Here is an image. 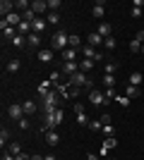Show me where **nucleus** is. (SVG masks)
Masks as SVG:
<instances>
[{
    "instance_id": "nucleus-1",
    "label": "nucleus",
    "mask_w": 144,
    "mask_h": 160,
    "mask_svg": "<svg viewBox=\"0 0 144 160\" xmlns=\"http://www.w3.org/2000/svg\"><path fill=\"white\" fill-rule=\"evenodd\" d=\"M67 46H70V36L65 31H55L53 33V38H51V50H67Z\"/></svg>"
},
{
    "instance_id": "nucleus-2",
    "label": "nucleus",
    "mask_w": 144,
    "mask_h": 160,
    "mask_svg": "<svg viewBox=\"0 0 144 160\" xmlns=\"http://www.w3.org/2000/svg\"><path fill=\"white\" fill-rule=\"evenodd\" d=\"M82 55L87 60H94V62H103L106 60V53L103 50H96L94 46H82Z\"/></svg>"
},
{
    "instance_id": "nucleus-3",
    "label": "nucleus",
    "mask_w": 144,
    "mask_h": 160,
    "mask_svg": "<svg viewBox=\"0 0 144 160\" xmlns=\"http://www.w3.org/2000/svg\"><path fill=\"white\" fill-rule=\"evenodd\" d=\"M7 115H10V120L19 122L22 117H24V108H22V103H10V108H7Z\"/></svg>"
},
{
    "instance_id": "nucleus-4",
    "label": "nucleus",
    "mask_w": 144,
    "mask_h": 160,
    "mask_svg": "<svg viewBox=\"0 0 144 160\" xmlns=\"http://www.w3.org/2000/svg\"><path fill=\"white\" fill-rule=\"evenodd\" d=\"M89 100L94 103V105H108V98H106L99 88H91V91H89Z\"/></svg>"
},
{
    "instance_id": "nucleus-5",
    "label": "nucleus",
    "mask_w": 144,
    "mask_h": 160,
    "mask_svg": "<svg viewBox=\"0 0 144 160\" xmlns=\"http://www.w3.org/2000/svg\"><path fill=\"white\" fill-rule=\"evenodd\" d=\"M58 127H60V124L55 122V115H46V120H43V124H41V134H46V132H55Z\"/></svg>"
},
{
    "instance_id": "nucleus-6",
    "label": "nucleus",
    "mask_w": 144,
    "mask_h": 160,
    "mask_svg": "<svg viewBox=\"0 0 144 160\" xmlns=\"http://www.w3.org/2000/svg\"><path fill=\"white\" fill-rule=\"evenodd\" d=\"M77 72H79V62H62V69H60L62 77H72Z\"/></svg>"
},
{
    "instance_id": "nucleus-7",
    "label": "nucleus",
    "mask_w": 144,
    "mask_h": 160,
    "mask_svg": "<svg viewBox=\"0 0 144 160\" xmlns=\"http://www.w3.org/2000/svg\"><path fill=\"white\" fill-rule=\"evenodd\" d=\"M31 10H34L39 17L48 14V0H34V2H31Z\"/></svg>"
},
{
    "instance_id": "nucleus-8",
    "label": "nucleus",
    "mask_w": 144,
    "mask_h": 160,
    "mask_svg": "<svg viewBox=\"0 0 144 160\" xmlns=\"http://www.w3.org/2000/svg\"><path fill=\"white\" fill-rule=\"evenodd\" d=\"M14 7H17V5H14L12 0H3V2H0V14H3V19L14 12Z\"/></svg>"
},
{
    "instance_id": "nucleus-9",
    "label": "nucleus",
    "mask_w": 144,
    "mask_h": 160,
    "mask_svg": "<svg viewBox=\"0 0 144 160\" xmlns=\"http://www.w3.org/2000/svg\"><path fill=\"white\" fill-rule=\"evenodd\" d=\"M41 36H39V33H29V36H27V48H29V50H36V48H39V46H41ZM39 50H41V48H39Z\"/></svg>"
},
{
    "instance_id": "nucleus-10",
    "label": "nucleus",
    "mask_w": 144,
    "mask_h": 160,
    "mask_svg": "<svg viewBox=\"0 0 144 160\" xmlns=\"http://www.w3.org/2000/svg\"><path fill=\"white\" fill-rule=\"evenodd\" d=\"M96 33H101L103 38H110V36H113V27H110L108 22H101V24H99V29H96Z\"/></svg>"
},
{
    "instance_id": "nucleus-11",
    "label": "nucleus",
    "mask_w": 144,
    "mask_h": 160,
    "mask_svg": "<svg viewBox=\"0 0 144 160\" xmlns=\"http://www.w3.org/2000/svg\"><path fill=\"white\" fill-rule=\"evenodd\" d=\"M91 14H94L96 19H103V14H106V2H94V7H91Z\"/></svg>"
},
{
    "instance_id": "nucleus-12",
    "label": "nucleus",
    "mask_w": 144,
    "mask_h": 160,
    "mask_svg": "<svg viewBox=\"0 0 144 160\" xmlns=\"http://www.w3.org/2000/svg\"><path fill=\"white\" fill-rule=\"evenodd\" d=\"M53 53H55V50H51V48H41L36 55H39V60H41V62H53Z\"/></svg>"
},
{
    "instance_id": "nucleus-13",
    "label": "nucleus",
    "mask_w": 144,
    "mask_h": 160,
    "mask_svg": "<svg viewBox=\"0 0 144 160\" xmlns=\"http://www.w3.org/2000/svg\"><path fill=\"white\" fill-rule=\"evenodd\" d=\"M46 27H48L46 17H39V19L34 22V33H39V36H43V31H46Z\"/></svg>"
},
{
    "instance_id": "nucleus-14",
    "label": "nucleus",
    "mask_w": 144,
    "mask_h": 160,
    "mask_svg": "<svg viewBox=\"0 0 144 160\" xmlns=\"http://www.w3.org/2000/svg\"><path fill=\"white\" fill-rule=\"evenodd\" d=\"M43 136H46L48 146H58V143H60V134H58V132H46Z\"/></svg>"
},
{
    "instance_id": "nucleus-15",
    "label": "nucleus",
    "mask_w": 144,
    "mask_h": 160,
    "mask_svg": "<svg viewBox=\"0 0 144 160\" xmlns=\"http://www.w3.org/2000/svg\"><path fill=\"white\" fill-rule=\"evenodd\" d=\"M87 41H89V46H103V41H106V38H103V36H101V33H89V36H87Z\"/></svg>"
},
{
    "instance_id": "nucleus-16",
    "label": "nucleus",
    "mask_w": 144,
    "mask_h": 160,
    "mask_svg": "<svg viewBox=\"0 0 144 160\" xmlns=\"http://www.w3.org/2000/svg\"><path fill=\"white\" fill-rule=\"evenodd\" d=\"M51 84H53L51 79H48V81H41V84H39V88H36V91H39V96H41V98H46V96L51 93Z\"/></svg>"
},
{
    "instance_id": "nucleus-17",
    "label": "nucleus",
    "mask_w": 144,
    "mask_h": 160,
    "mask_svg": "<svg viewBox=\"0 0 144 160\" xmlns=\"http://www.w3.org/2000/svg\"><path fill=\"white\" fill-rule=\"evenodd\" d=\"M127 84H132V86H139V84H144V77L139 72H130V77H127Z\"/></svg>"
},
{
    "instance_id": "nucleus-18",
    "label": "nucleus",
    "mask_w": 144,
    "mask_h": 160,
    "mask_svg": "<svg viewBox=\"0 0 144 160\" xmlns=\"http://www.w3.org/2000/svg\"><path fill=\"white\" fill-rule=\"evenodd\" d=\"M0 146H3V151H5V146H10V129L7 127L0 129Z\"/></svg>"
},
{
    "instance_id": "nucleus-19",
    "label": "nucleus",
    "mask_w": 144,
    "mask_h": 160,
    "mask_svg": "<svg viewBox=\"0 0 144 160\" xmlns=\"http://www.w3.org/2000/svg\"><path fill=\"white\" fill-rule=\"evenodd\" d=\"M75 58H77V50H75V48H67V50H62V60H65V62H77Z\"/></svg>"
},
{
    "instance_id": "nucleus-20",
    "label": "nucleus",
    "mask_w": 144,
    "mask_h": 160,
    "mask_svg": "<svg viewBox=\"0 0 144 160\" xmlns=\"http://www.w3.org/2000/svg\"><path fill=\"white\" fill-rule=\"evenodd\" d=\"M125 96H127V98H137L139 96V86H132V84H127V86H125Z\"/></svg>"
},
{
    "instance_id": "nucleus-21",
    "label": "nucleus",
    "mask_w": 144,
    "mask_h": 160,
    "mask_svg": "<svg viewBox=\"0 0 144 160\" xmlns=\"http://www.w3.org/2000/svg\"><path fill=\"white\" fill-rule=\"evenodd\" d=\"M22 108H24V115H34L36 112V103H34V100H24Z\"/></svg>"
},
{
    "instance_id": "nucleus-22",
    "label": "nucleus",
    "mask_w": 144,
    "mask_h": 160,
    "mask_svg": "<svg viewBox=\"0 0 144 160\" xmlns=\"http://www.w3.org/2000/svg\"><path fill=\"white\" fill-rule=\"evenodd\" d=\"M94 65H96L94 60H87V58H84V60L79 62V72H91V69H94Z\"/></svg>"
},
{
    "instance_id": "nucleus-23",
    "label": "nucleus",
    "mask_w": 144,
    "mask_h": 160,
    "mask_svg": "<svg viewBox=\"0 0 144 160\" xmlns=\"http://www.w3.org/2000/svg\"><path fill=\"white\" fill-rule=\"evenodd\" d=\"M103 86H106V88L115 86V74H103Z\"/></svg>"
},
{
    "instance_id": "nucleus-24",
    "label": "nucleus",
    "mask_w": 144,
    "mask_h": 160,
    "mask_svg": "<svg viewBox=\"0 0 144 160\" xmlns=\"http://www.w3.org/2000/svg\"><path fill=\"white\" fill-rule=\"evenodd\" d=\"M79 43H82V38H79L77 33H72V36H70V48H75V50H82V46H79Z\"/></svg>"
},
{
    "instance_id": "nucleus-25",
    "label": "nucleus",
    "mask_w": 144,
    "mask_h": 160,
    "mask_svg": "<svg viewBox=\"0 0 144 160\" xmlns=\"http://www.w3.org/2000/svg\"><path fill=\"white\" fill-rule=\"evenodd\" d=\"M19 67H22V62H19V60H10V62H7V72L14 74V72H19Z\"/></svg>"
},
{
    "instance_id": "nucleus-26",
    "label": "nucleus",
    "mask_w": 144,
    "mask_h": 160,
    "mask_svg": "<svg viewBox=\"0 0 144 160\" xmlns=\"http://www.w3.org/2000/svg\"><path fill=\"white\" fill-rule=\"evenodd\" d=\"M7 153H12V155H19V153H22L19 143H17V141H10V146H7Z\"/></svg>"
},
{
    "instance_id": "nucleus-27",
    "label": "nucleus",
    "mask_w": 144,
    "mask_h": 160,
    "mask_svg": "<svg viewBox=\"0 0 144 160\" xmlns=\"http://www.w3.org/2000/svg\"><path fill=\"white\" fill-rule=\"evenodd\" d=\"M46 22H48V24H58V22H60V12H48Z\"/></svg>"
},
{
    "instance_id": "nucleus-28",
    "label": "nucleus",
    "mask_w": 144,
    "mask_h": 160,
    "mask_svg": "<svg viewBox=\"0 0 144 160\" xmlns=\"http://www.w3.org/2000/svg\"><path fill=\"white\" fill-rule=\"evenodd\" d=\"M130 53H142V43H139L137 38L130 41Z\"/></svg>"
},
{
    "instance_id": "nucleus-29",
    "label": "nucleus",
    "mask_w": 144,
    "mask_h": 160,
    "mask_svg": "<svg viewBox=\"0 0 144 160\" xmlns=\"http://www.w3.org/2000/svg\"><path fill=\"white\" fill-rule=\"evenodd\" d=\"M22 43H27V36H22V33H17V36L12 38V46H17V48H24Z\"/></svg>"
},
{
    "instance_id": "nucleus-30",
    "label": "nucleus",
    "mask_w": 144,
    "mask_h": 160,
    "mask_svg": "<svg viewBox=\"0 0 144 160\" xmlns=\"http://www.w3.org/2000/svg\"><path fill=\"white\" fill-rule=\"evenodd\" d=\"M115 69H118L115 62H106V65H103V74H115Z\"/></svg>"
},
{
    "instance_id": "nucleus-31",
    "label": "nucleus",
    "mask_w": 144,
    "mask_h": 160,
    "mask_svg": "<svg viewBox=\"0 0 144 160\" xmlns=\"http://www.w3.org/2000/svg\"><path fill=\"white\" fill-rule=\"evenodd\" d=\"M77 122H79V124H82V127H89V117H87V112H79V115H77Z\"/></svg>"
},
{
    "instance_id": "nucleus-32",
    "label": "nucleus",
    "mask_w": 144,
    "mask_h": 160,
    "mask_svg": "<svg viewBox=\"0 0 144 160\" xmlns=\"http://www.w3.org/2000/svg\"><path fill=\"white\" fill-rule=\"evenodd\" d=\"M115 103L123 105V108H130V98H127V96H115Z\"/></svg>"
},
{
    "instance_id": "nucleus-33",
    "label": "nucleus",
    "mask_w": 144,
    "mask_h": 160,
    "mask_svg": "<svg viewBox=\"0 0 144 160\" xmlns=\"http://www.w3.org/2000/svg\"><path fill=\"white\" fill-rule=\"evenodd\" d=\"M60 10V0H48V12H58Z\"/></svg>"
},
{
    "instance_id": "nucleus-34",
    "label": "nucleus",
    "mask_w": 144,
    "mask_h": 160,
    "mask_svg": "<svg viewBox=\"0 0 144 160\" xmlns=\"http://www.w3.org/2000/svg\"><path fill=\"white\" fill-rule=\"evenodd\" d=\"M14 5H17V7H19V10H22V12H27V10H29V7H31V2H29V0H17V2H14Z\"/></svg>"
},
{
    "instance_id": "nucleus-35",
    "label": "nucleus",
    "mask_w": 144,
    "mask_h": 160,
    "mask_svg": "<svg viewBox=\"0 0 144 160\" xmlns=\"http://www.w3.org/2000/svg\"><path fill=\"white\" fill-rule=\"evenodd\" d=\"M89 127L94 129V132H101V129H103V122H101V120H91V122H89Z\"/></svg>"
},
{
    "instance_id": "nucleus-36",
    "label": "nucleus",
    "mask_w": 144,
    "mask_h": 160,
    "mask_svg": "<svg viewBox=\"0 0 144 160\" xmlns=\"http://www.w3.org/2000/svg\"><path fill=\"white\" fill-rule=\"evenodd\" d=\"M103 134H106V136H113V134H115V127H113V124H103V129H101Z\"/></svg>"
},
{
    "instance_id": "nucleus-37",
    "label": "nucleus",
    "mask_w": 144,
    "mask_h": 160,
    "mask_svg": "<svg viewBox=\"0 0 144 160\" xmlns=\"http://www.w3.org/2000/svg\"><path fill=\"white\" fill-rule=\"evenodd\" d=\"M103 46H106V50H113V48H115V38H113V36L106 38V41H103Z\"/></svg>"
},
{
    "instance_id": "nucleus-38",
    "label": "nucleus",
    "mask_w": 144,
    "mask_h": 160,
    "mask_svg": "<svg viewBox=\"0 0 144 160\" xmlns=\"http://www.w3.org/2000/svg\"><path fill=\"white\" fill-rule=\"evenodd\" d=\"M55 122H58V124H62V122H65V112H62L60 108L55 110Z\"/></svg>"
},
{
    "instance_id": "nucleus-39",
    "label": "nucleus",
    "mask_w": 144,
    "mask_h": 160,
    "mask_svg": "<svg viewBox=\"0 0 144 160\" xmlns=\"http://www.w3.org/2000/svg\"><path fill=\"white\" fill-rule=\"evenodd\" d=\"M115 143H118V141L113 139V136H108V139H106V143H103V148H108V151H110V148H115Z\"/></svg>"
},
{
    "instance_id": "nucleus-40",
    "label": "nucleus",
    "mask_w": 144,
    "mask_h": 160,
    "mask_svg": "<svg viewBox=\"0 0 144 160\" xmlns=\"http://www.w3.org/2000/svg\"><path fill=\"white\" fill-rule=\"evenodd\" d=\"M103 96H106V98H108V100H115V91H113V88H106V91H103Z\"/></svg>"
},
{
    "instance_id": "nucleus-41",
    "label": "nucleus",
    "mask_w": 144,
    "mask_h": 160,
    "mask_svg": "<svg viewBox=\"0 0 144 160\" xmlns=\"http://www.w3.org/2000/svg\"><path fill=\"white\" fill-rule=\"evenodd\" d=\"M60 79H62L60 72H51V81H53V84H60Z\"/></svg>"
},
{
    "instance_id": "nucleus-42",
    "label": "nucleus",
    "mask_w": 144,
    "mask_h": 160,
    "mask_svg": "<svg viewBox=\"0 0 144 160\" xmlns=\"http://www.w3.org/2000/svg\"><path fill=\"white\" fill-rule=\"evenodd\" d=\"M17 127H19V129H24V132H27V129H29V120H27V117H22V120L17 122Z\"/></svg>"
},
{
    "instance_id": "nucleus-43",
    "label": "nucleus",
    "mask_w": 144,
    "mask_h": 160,
    "mask_svg": "<svg viewBox=\"0 0 144 160\" xmlns=\"http://www.w3.org/2000/svg\"><path fill=\"white\" fill-rule=\"evenodd\" d=\"M77 96H79V88H77V86H70V98H77Z\"/></svg>"
},
{
    "instance_id": "nucleus-44",
    "label": "nucleus",
    "mask_w": 144,
    "mask_h": 160,
    "mask_svg": "<svg viewBox=\"0 0 144 160\" xmlns=\"http://www.w3.org/2000/svg\"><path fill=\"white\" fill-rule=\"evenodd\" d=\"M79 112H84V105L82 103H75V115H79Z\"/></svg>"
},
{
    "instance_id": "nucleus-45",
    "label": "nucleus",
    "mask_w": 144,
    "mask_h": 160,
    "mask_svg": "<svg viewBox=\"0 0 144 160\" xmlns=\"http://www.w3.org/2000/svg\"><path fill=\"white\" fill-rule=\"evenodd\" d=\"M14 160H31V155H27V153H19V155H14Z\"/></svg>"
},
{
    "instance_id": "nucleus-46",
    "label": "nucleus",
    "mask_w": 144,
    "mask_h": 160,
    "mask_svg": "<svg viewBox=\"0 0 144 160\" xmlns=\"http://www.w3.org/2000/svg\"><path fill=\"white\" fill-rule=\"evenodd\" d=\"M135 38H137L139 43H142V46H144V31H142V29H139V31H137V36H135Z\"/></svg>"
},
{
    "instance_id": "nucleus-47",
    "label": "nucleus",
    "mask_w": 144,
    "mask_h": 160,
    "mask_svg": "<svg viewBox=\"0 0 144 160\" xmlns=\"http://www.w3.org/2000/svg\"><path fill=\"white\" fill-rule=\"evenodd\" d=\"M101 122L103 124H110V115H101Z\"/></svg>"
},
{
    "instance_id": "nucleus-48",
    "label": "nucleus",
    "mask_w": 144,
    "mask_h": 160,
    "mask_svg": "<svg viewBox=\"0 0 144 160\" xmlns=\"http://www.w3.org/2000/svg\"><path fill=\"white\" fill-rule=\"evenodd\" d=\"M0 160H14V155L12 153H3V158H0Z\"/></svg>"
},
{
    "instance_id": "nucleus-49",
    "label": "nucleus",
    "mask_w": 144,
    "mask_h": 160,
    "mask_svg": "<svg viewBox=\"0 0 144 160\" xmlns=\"http://www.w3.org/2000/svg\"><path fill=\"white\" fill-rule=\"evenodd\" d=\"M87 160H101V158H99L96 153H87Z\"/></svg>"
},
{
    "instance_id": "nucleus-50",
    "label": "nucleus",
    "mask_w": 144,
    "mask_h": 160,
    "mask_svg": "<svg viewBox=\"0 0 144 160\" xmlns=\"http://www.w3.org/2000/svg\"><path fill=\"white\" fill-rule=\"evenodd\" d=\"M43 160H55V155H53V153H48V155H43Z\"/></svg>"
},
{
    "instance_id": "nucleus-51",
    "label": "nucleus",
    "mask_w": 144,
    "mask_h": 160,
    "mask_svg": "<svg viewBox=\"0 0 144 160\" xmlns=\"http://www.w3.org/2000/svg\"><path fill=\"white\" fill-rule=\"evenodd\" d=\"M31 160H43V155H31Z\"/></svg>"
},
{
    "instance_id": "nucleus-52",
    "label": "nucleus",
    "mask_w": 144,
    "mask_h": 160,
    "mask_svg": "<svg viewBox=\"0 0 144 160\" xmlns=\"http://www.w3.org/2000/svg\"><path fill=\"white\" fill-rule=\"evenodd\" d=\"M142 55H144V46H142Z\"/></svg>"
}]
</instances>
